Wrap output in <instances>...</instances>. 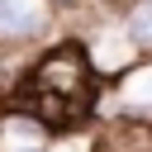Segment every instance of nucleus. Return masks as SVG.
Instances as JSON below:
<instances>
[{"label":"nucleus","mask_w":152,"mask_h":152,"mask_svg":"<svg viewBox=\"0 0 152 152\" xmlns=\"http://www.w3.org/2000/svg\"><path fill=\"white\" fill-rule=\"evenodd\" d=\"M33 95L52 119H71L76 109H86V100H90V62H86V52L76 43L52 48L33 71Z\"/></svg>","instance_id":"nucleus-1"},{"label":"nucleus","mask_w":152,"mask_h":152,"mask_svg":"<svg viewBox=\"0 0 152 152\" xmlns=\"http://www.w3.org/2000/svg\"><path fill=\"white\" fill-rule=\"evenodd\" d=\"M128 33H133V43L152 48V0H138V5H133V14H128Z\"/></svg>","instance_id":"nucleus-4"},{"label":"nucleus","mask_w":152,"mask_h":152,"mask_svg":"<svg viewBox=\"0 0 152 152\" xmlns=\"http://www.w3.org/2000/svg\"><path fill=\"white\" fill-rule=\"evenodd\" d=\"M119 100H124V109H133V114H152V66L128 71V81H124Z\"/></svg>","instance_id":"nucleus-3"},{"label":"nucleus","mask_w":152,"mask_h":152,"mask_svg":"<svg viewBox=\"0 0 152 152\" xmlns=\"http://www.w3.org/2000/svg\"><path fill=\"white\" fill-rule=\"evenodd\" d=\"M43 28L38 0H0V38H28Z\"/></svg>","instance_id":"nucleus-2"}]
</instances>
